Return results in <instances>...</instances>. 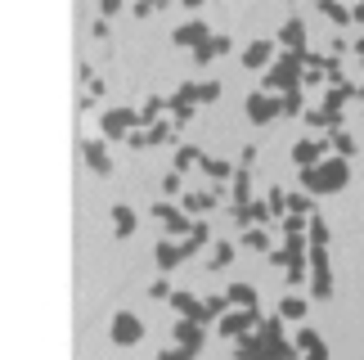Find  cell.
<instances>
[{
	"mask_svg": "<svg viewBox=\"0 0 364 360\" xmlns=\"http://www.w3.org/2000/svg\"><path fill=\"white\" fill-rule=\"evenodd\" d=\"M108 334H113L117 347H135V342L144 338V324H139V315L117 311V315H113V324H108Z\"/></svg>",
	"mask_w": 364,
	"mask_h": 360,
	"instance_id": "52a82bcc",
	"label": "cell"
},
{
	"mask_svg": "<svg viewBox=\"0 0 364 360\" xmlns=\"http://www.w3.org/2000/svg\"><path fill=\"white\" fill-rule=\"evenodd\" d=\"M225 297H230V307H261V302H257V288H252V284H230Z\"/></svg>",
	"mask_w": 364,
	"mask_h": 360,
	"instance_id": "cb8c5ba5",
	"label": "cell"
},
{
	"mask_svg": "<svg viewBox=\"0 0 364 360\" xmlns=\"http://www.w3.org/2000/svg\"><path fill=\"white\" fill-rule=\"evenodd\" d=\"M257 324H261V307H230L225 315H220V338H247V334H257Z\"/></svg>",
	"mask_w": 364,
	"mask_h": 360,
	"instance_id": "277c9868",
	"label": "cell"
},
{
	"mask_svg": "<svg viewBox=\"0 0 364 360\" xmlns=\"http://www.w3.org/2000/svg\"><path fill=\"white\" fill-rule=\"evenodd\" d=\"M193 104H198V86L193 81H185L176 95H171V113H176V127H185V122L193 117Z\"/></svg>",
	"mask_w": 364,
	"mask_h": 360,
	"instance_id": "5bb4252c",
	"label": "cell"
},
{
	"mask_svg": "<svg viewBox=\"0 0 364 360\" xmlns=\"http://www.w3.org/2000/svg\"><path fill=\"white\" fill-rule=\"evenodd\" d=\"M274 63V41H252V46L243 50V68L247 73H261V68Z\"/></svg>",
	"mask_w": 364,
	"mask_h": 360,
	"instance_id": "e0dca14e",
	"label": "cell"
},
{
	"mask_svg": "<svg viewBox=\"0 0 364 360\" xmlns=\"http://www.w3.org/2000/svg\"><path fill=\"white\" fill-rule=\"evenodd\" d=\"M198 167L212 176V180H234V167H230V162H220V158H203Z\"/></svg>",
	"mask_w": 364,
	"mask_h": 360,
	"instance_id": "f546056e",
	"label": "cell"
},
{
	"mask_svg": "<svg viewBox=\"0 0 364 360\" xmlns=\"http://www.w3.org/2000/svg\"><path fill=\"white\" fill-rule=\"evenodd\" d=\"M319 342H324V338H319L315 329H297V347H301V351H315Z\"/></svg>",
	"mask_w": 364,
	"mask_h": 360,
	"instance_id": "f35d334b",
	"label": "cell"
},
{
	"mask_svg": "<svg viewBox=\"0 0 364 360\" xmlns=\"http://www.w3.org/2000/svg\"><path fill=\"white\" fill-rule=\"evenodd\" d=\"M180 5H185V9L193 14V9H203V0H180Z\"/></svg>",
	"mask_w": 364,
	"mask_h": 360,
	"instance_id": "f907efd6",
	"label": "cell"
},
{
	"mask_svg": "<svg viewBox=\"0 0 364 360\" xmlns=\"http://www.w3.org/2000/svg\"><path fill=\"white\" fill-rule=\"evenodd\" d=\"M328 158V140H297L292 144V162L297 167H315V162Z\"/></svg>",
	"mask_w": 364,
	"mask_h": 360,
	"instance_id": "2e32d148",
	"label": "cell"
},
{
	"mask_svg": "<svg viewBox=\"0 0 364 360\" xmlns=\"http://www.w3.org/2000/svg\"><path fill=\"white\" fill-rule=\"evenodd\" d=\"M171 334H176V347H189L193 356H198V351H203V342H207V329H203L198 320H185V315L176 320Z\"/></svg>",
	"mask_w": 364,
	"mask_h": 360,
	"instance_id": "ba28073f",
	"label": "cell"
},
{
	"mask_svg": "<svg viewBox=\"0 0 364 360\" xmlns=\"http://www.w3.org/2000/svg\"><path fill=\"white\" fill-rule=\"evenodd\" d=\"M265 203H270L274 216H288V194L284 189H270V194H265Z\"/></svg>",
	"mask_w": 364,
	"mask_h": 360,
	"instance_id": "d590c367",
	"label": "cell"
},
{
	"mask_svg": "<svg viewBox=\"0 0 364 360\" xmlns=\"http://www.w3.org/2000/svg\"><path fill=\"white\" fill-rule=\"evenodd\" d=\"M328 149H333L338 158H351V154H355V140H351L346 131H333V135H328Z\"/></svg>",
	"mask_w": 364,
	"mask_h": 360,
	"instance_id": "4dcf8cb0",
	"label": "cell"
},
{
	"mask_svg": "<svg viewBox=\"0 0 364 360\" xmlns=\"http://www.w3.org/2000/svg\"><path fill=\"white\" fill-rule=\"evenodd\" d=\"M81 158L95 176H113V158H108V144L104 140H81Z\"/></svg>",
	"mask_w": 364,
	"mask_h": 360,
	"instance_id": "7c38bea8",
	"label": "cell"
},
{
	"mask_svg": "<svg viewBox=\"0 0 364 360\" xmlns=\"http://www.w3.org/2000/svg\"><path fill=\"white\" fill-rule=\"evenodd\" d=\"M166 0H135V18H149V14H158Z\"/></svg>",
	"mask_w": 364,
	"mask_h": 360,
	"instance_id": "ab89813d",
	"label": "cell"
},
{
	"mask_svg": "<svg viewBox=\"0 0 364 360\" xmlns=\"http://www.w3.org/2000/svg\"><path fill=\"white\" fill-rule=\"evenodd\" d=\"M319 81H328V73H324V68H306L301 86H319Z\"/></svg>",
	"mask_w": 364,
	"mask_h": 360,
	"instance_id": "ee69618b",
	"label": "cell"
},
{
	"mask_svg": "<svg viewBox=\"0 0 364 360\" xmlns=\"http://www.w3.org/2000/svg\"><path fill=\"white\" fill-rule=\"evenodd\" d=\"M360 100H364V86H360Z\"/></svg>",
	"mask_w": 364,
	"mask_h": 360,
	"instance_id": "f5cc1de1",
	"label": "cell"
},
{
	"mask_svg": "<svg viewBox=\"0 0 364 360\" xmlns=\"http://www.w3.org/2000/svg\"><path fill=\"white\" fill-rule=\"evenodd\" d=\"M279 46H288V50L306 54V23H301V18H288L284 27H279Z\"/></svg>",
	"mask_w": 364,
	"mask_h": 360,
	"instance_id": "ac0fdd59",
	"label": "cell"
},
{
	"mask_svg": "<svg viewBox=\"0 0 364 360\" xmlns=\"http://www.w3.org/2000/svg\"><path fill=\"white\" fill-rule=\"evenodd\" d=\"M243 248H252V253H265V257L274 253V248H270V234H265V226H247V230H243Z\"/></svg>",
	"mask_w": 364,
	"mask_h": 360,
	"instance_id": "d6986e66",
	"label": "cell"
},
{
	"mask_svg": "<svg viewBox=\"0 0 364 360\" xmlns=\"http://www.w3.org/2000/svg\"><path fill=\"white\" fill-rule=\"evenodd\" d=\"M171 41H176L180 50H198L203 41H212V27H207L203 18H189L185 27H176V32H171Z\"/></svg>",
	"mask_w": 364,
	"mask_h": 360,
	"instance_id": "9c48e42d",
	"label": "cell"
},
{
	"mask_svg": "<svg viewBox=\"0 0 364 360\" xmlns=\"http://www.w3.org/2000/svg\"><path fill=\"white\" fill-rule=\"evenodd\" d=\"M212 59H216V54H212V41H203V46L193 50V63H212Z\"/></svg>",
	"mask_w": 364,
	"mask_h": 360,
	"instance_id": "f6af8a7d",
	"label": "cell"
},
{
	"mask_svg": "<svg viewBox=\"0 0 364 360\" xmlns=\"http://www.w3.org/2000/svg\"><path fill=\"white\" fill-rule=\"evenodd\" d=\"M171 307H176V315H185V320H198V324L212 320V315H207V302H198L189 288H176V293H171Z\"/></svg>",
	"mask_w": 364,
	"mask_h": 360,
	"instance_id": "8fae6325",
	"label": "cell"
},
{
	"mask_svg": "<svg viewBox=\"0 0 364 360\" xmlns=\"http://www.w3.org/2000/svg\"><path fill=\"white\" fill-rule=\"evenodd\" d=\"M279 113H284V95H270V90H252L247 95V122L265 127V122H274Z\"/></svg>",
	"mask_w": 364,
	"mask_h": 360,
	"instance_id": "8992f818",
	"label": "cell"
},
{
	"mask_svg": "<svg viewBox=\"0 0 364 360\" xmlns=\"http://www.w3.org/2000/svg\"><path fill=\"white\" fill-rule=\"evenodd\" d=\"M315 5H319V9H324V14H328V18H333V23H338V27H346V23H355V18H351V9H346V5H342V0H315Z\"/></svg>",
	"mask_w": 364,
	"mask_h": 360,
	"instance_id": "f1b7e54d",
	"label": "cell"
},
{
	"mask_svg": "<svg viewBox=\"0 0 364 360\" xmlns=\"http://www.w3.org/2000/svg\"><path fill=\"white\" fill-rule=\"evenodd\" d=\"M301 77H306V54L297 50H288L284 59H274L270 68H265V81H261V90H279V95H288V90H301Z\"/></svg>",
	"mask_w": 364,
	"mask_h": 360,
	"instance_id": "3957f363",
	"label": "cell"
},
{
	"mask_svg": "<svg viewBox=\"0 0 364 360\" xmlns=\"http://www.w3.org/2000/svg\"><path fill=\"white\" fill-rule=\"evenodd\" d=\"M301 185H306V194H338L351 185V162L333 154L324 162H315V167H301Z\"/></svg>",
	"mask_w": 364,
	"mask_h": 360,
	"instance_id": "6da1fadb",
	"label": "cell"
},
{
	"mask_svg": "<svg viewBox=\"0 0 364 360\" xmlns=\"http://www.w3.org/2000/svg\"><path fill=\"white\" fill-rule=\"evenodd\" d=\"M301 360H333V351H328V347H324V342H319V347H315V351H306V356H301Z\"/></svg>",
	"mask_w": 364,
	"mask_h": 360,
	"instance_id": "7dc6e473",
	"label": "cell"
},
{
	"mask_svg": "<svg viewBox=\"0 0 364 360\" xmlns=\"http://www.w3.org/2000/svg\"><path fill=\"white\" fill-rule=\"evenodd\" d=\"M297 351H301L297 342H284V338H265L261 329H257V334L239 338V347H234V360H301Z\"/></svg>",
	"mask_w": 364,
	"mask_h": 360,
	"instance_id": "7a4b0ae2",
	"label": "cell"
},
{
	"mask_svg": "<svg viewBox=\"0 0 364 360\" xmlns=\"http://www.w3.org/2000/svg\"><path fill=\"white\" fill-rule=\"evenodd\" d=\"M153 261H158V270H176L180 261H189V248L185 243H176V239H162V243H153Z\"/></svg>",
	"mask_w": 364,
	"mask_h": 360,
	"instance_id": "4fadbf2b",
	"label": "cell"
},
{
	"mask_svg": "<svg viewBox=\"0 0 364 360\" xmlns=\"http://www.w3.org/2000/svg\"><path fill=\"white\" fill-rule=\"evenodd\" d=\"M230 50H234V41H230V36H216V32H212V54H216V59H220V54H230Z\"/></svg>",
	"mask_w": 364,
	"mask_h": 360,
	"instance_id": "7bdbcfd3",
	"label": "cell"
},
{
	"mask_svg": "<svg viewBox=\"0 0 364 360\" xmlns=\"http://www.w3.org/2000/svg\"><path fill=\"white\" fill-rule=\"evenodd\" d=\"M355 54H360V59H364V36H360V41H355Z\"/></svg>",
	"mask_w": 364,
	"mask_h": 360,
	"instance_id": "816d5d0a",
	"label": "cell"
},
{
	"mask_svg": "<svg viewBox=\"0 0 364 360\" xmlns=\"http://www.w3.org/2000/svg\"><path fill=\"white\" fill-rule=\"evenodd\" d=\"M158 360H193V351L189 347H166V351H158Z\"/></svg>",
	"mask_w": 364,
	"mask_h": 360,
	"instance_id": "b9f144b4",
	"label": "cell"
},
{
	"mask_svg": "<svg viewBox=\"0 0 364 360\" xmlns=\"http://www.w3.org/2000/svg\"><path fill=\"white\" fill-rule=\"evenodd\" d=\"M135 127H139V108H108V113L100 117L104 140H126Z\"/></svg>",
	"mask_w": 364,
	"mask_h": 360,
	"instance_id": "5b68a950",
	"label": "cell"
},
{
	"mask_svg": "<svg viewBox=\"0 0 364 360\" xmlns=\"http://www.w3.org/2000/svg\"><path fill=\"white\" fill-rule=\"evenodd\" d=\"M252 203V167L234 171V207H247Z\"/></svg>",
	"mask_w": 364,
	"mask_h": 360,
	"instance_id": "ffe728a7",
	"label": "cell"
},
{
	"mask_svg": "<svg viewBox=\"0 0 364 360\" xmlns=\"http://www.w3.org/2000/svg\"><path fill=\"white\" fill-rule=\"evenodd\" d=\"M306 239H311V248H328V239H333L328 221H324V216H311V230H306Z\"/></svg>",
	"mask_w": 364,
	"mask_h": 360,
	"instance_id": "83f0119b",
	"label": "cell"
},
{
	"mask_svg": "<svg viewBox=\"0 0 364 360\" xmlns=\"http://www.w3.org/2000/svg\"><path fill=\"white\" fill-rule=\"evenodd\" d=\"M113 230H117V239H131V234H135V212L126 203L113 207Z\"/></svg>",
	"mask_w": 364,
	"mask_h": 360,
	"instance_id": "7402d4cb",
	"label": "cell"
},
{
	"mask_svg": "<svg viewBox=\"0 0 364 360\" xmlns=\"http://www.w3.org/2000/svg\"><path fill=\"white\" fill-rule=\"evenodd\" d=\"M252 162H257V144H247L243 154H239V167H252Z\"/></svg>",
	"mask_w": 364,
	"mask_h": 360,
	"instance_id": "c3c4849f",
	"label": "cell"
},
{
	"mask_svg": "<svg viewBox=\"0 0 364 360\" xmlns=\"http://www.w3.org/2000/svg\"><path fill=\"white\" fill-rule=\"evenodd\" d=\"M144 131H149V149H153V144H166V140H171L176 127H171V122H153V127H144Z\"/></svg>",
	"mask_w": 364,
	"mask_h": 360,
	"instance_id": "d6a6232c",
	"label": "cell"
},
{
	"mask_svg": "<svg viewBox=\"0 0 364 360\" xmlns=\"http://www.w3.org/2000/svg\"><path fill=\"white\" fill-rule=\"evenodd\" d=\"M230 261H234V243H225V239H220V243H212V257H207V270H225Z\"/></svg>",
	"mask_w": 364,
	"mask_h": 360,
	"instance_id": "4316f807",
	"label": "cell"
},
{
	"mask_svg": "<svg viewBox=\"0 0 364 360\" xmlns=\"http://www.w3.org/2000/svg\"><path fill=\"white\" fill-rule=\"evenodd\" d=\"M203 243H212V226H207V221H193V230L185 234V248H189V257L198 253Z\"/></svg>",
	"mask_w": 364,
	"mask_h": 360,
	"instance_id": "484cf974",
	"label": "cell"
},
{
	"mask_svg": "<svg viewBox=\"0 0 364 360\" xmlns=\"http://www.w3.org/2000/svg\"><path fill=\"white\" fill-rule=\"evenodd\" d=\"M198 162H203V154L193 144H180L176 149V171H189V167H198Z\"/></svg>",
	"mask_w": 364,
	"mask_h": 360,
	"instance_id": "1f68e13d",
	"label": "cell"
},
{
	"mask_svg": "<svg viewBox=\"0 0 364 360\" xmlns=\"http://www.w3.org/2000/svg\"><path fill=\"white\" fill-rule=\"evenodd\" d=\"M162 194H166V198H176V194H185V180H180V171H176V167L162 176Z\"/></svg>",
	"mask_w": 364,
	"mask_h": 360,
	"instance_id": "836d02e7",
	"label": "cell"
},
{
	"mask_svg": "<svg viewBox=\"0 0 364 360\" xmlns=\"http://www.w3.org/2000/svg\"><path fill=\"white\" fill-rule=\"evenodd\" d=\"M153 216H158L171 234H189V230H193L189 212H185V207H176V203H153Z\"/></svg>",
	"mask_w": 364,
	"mask_h": 360,
	"instance_id": "30bf717a",
	"label": "cell"
},
{
	"mask_svg": "<svg viewBox=\"0 0 364 360\" xmlns=\"http://www.w3.org/2000/svg\"><path fill=\"white\" fill-rule=\"evenodd\" d=\"M220 198H216V194H180V207H185V212H212V207H216Z\"/></svg>",
	"mask_w": 364,
	"mask_h": 360,
	"instance_id": "44dd1931",
	"label": "cell"
},
{
	"mask_svg": "<svg viewBox=\"0 0 364 360\" xmlns=\"http://www.w3.org/2000/svg\"><path fill=\"white\" fill-rule=\"evenodd\" d=\"M306 311H311V302L297 297V293H288L284 302H279V315H284V320H306Z\"/></svg>",
	"mask_w": 364,
	"mask_h": 360,
	"instance_id": "d4e9b609",
	"label": "cell"
},
{
	"mask_svg": "<svg viewBox=\"0 0 364 360\" xmlns=\"http://www.w3.org/2000/svg\"><path fill=\"white\" fill-rule=\"evenodd\" d=\"M351 18H355V23H364V0H360L355 9H351Z\"/></svg>",
	"mask_w": 364,
	"mask_h": 360,
	"instance_id": "681fc988",
	"label": "cell"
},
{
	"mask_svg": "<svg viewBox=\"0 0 364 360\" xmlns=\"http://www.w3.org/2000/svg\"><path fill=\"white\" fill-rule=\"evenodd\" d=\"M306 230H311V216H297V212L284 216V234H306Z\"/></svg>",
	"mask_w": 364,
	"mask_h": 360,
	"instance_id": "e575fe53",
	"label": "cell"
},
{
	"mask_svg": "<svg viewBox=\"0 0 364 360\" xmlns=\"http://www.w3.org/2000/svg\"><path fill=\"white\" fill-rule=\"evenodd\" d=\"M230 216L239 221V226H265V221H274V212H270L265 198H252L247 207H230Z\"/></svg>",
	"mask_w": 364,
	"mask_h": 360,
	"instance_id": "9a60e30c",
	"label": "cell"
},
{
	"mask_svg": "<svg viewBox=\"0 0 364 360\" xmlns=\"http://www.w3.org/2000/svg\"><path fill=\"white\" fill-rule=\"evenodd\" d=\"M284 113H288V117L301 113V90H288V95H284Z\"/></svg>",
	"mask_w": 364,
	"mask_h": 360,
	"instance_id": "60d3db41",
	"label": "cell"
},
{
	"mask_svg": "<svg viewBox=\"0 0 364 360\" xmlns=\"http://www.w3.org/2000/svg\"><path fill=\"white\" fill-rule=\"evenodd\" d=\"M122 5H126V0H100V14H104V18H113Z\"/></svg>",
	"mask_w": 364,
	"mask_h": 360,
	"instance_id": "bcb514c9",
	"label": "cell"
},
{
	"mask_svg": "<svg viewBox=\"0 0 364 360\" xmlns=\"http://www.w3.org/2000/svg\"><path fill=\"white\" fill-rule=\"evenodd\" d=\"M162 108H171V100H162V95H149L144 108H139V127H153V122L162 117Z\"/></svg>",
	"mask_w": 364,
	"mask_h": 360,
	"instance_id": "603a6c76",
	"label": "cell"
},
{
	"mask_svg": "<svg viewBox=\"0 0 364 360\" xmlns=\"http://www.w3.org/2000/svg\"><path fill=\"white\" fill-rule=\"evenodd\" d=\"M220 90H225L220 81H203V86H198V104H216V100H220Z\"/></svg>",
	"mask_w": 364,
	"mask_h": 360,
	"instance_id": "8d00e7d4",
	"label": "cell"
},
{
	"mask_svg": "<svg viewBox=\"0 0 364 360\" xmlns=\"http://www.w3.org/2000/svg\"><path fill=\"white\" fill-rule=\"evenodd\" d=\"M171 293H176V288L166 284V280H153V284H149V297H153V302H171Z\"/></svg>",
	"mask_w": 364,
	"mask_h": 360,
	"instance_id": "74e56055",
	"label": "cell"
}]
</instances>
